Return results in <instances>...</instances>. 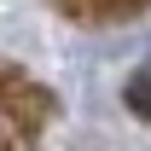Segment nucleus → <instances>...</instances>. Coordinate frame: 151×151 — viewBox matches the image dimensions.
I'll return each mask as SVG.
<instances>
[{
  "label": "nucleus",
  "instance_id": "f257e3e1",
  "mask_svg": "<svg viewBox=\"0 0 151 151\" xmlns=\"http://www.w3.org/2000/svg\"><path fill=\"white\" fill-rule=\"evenodd\" d=\"M122 105H128L134 116H145V122H151V76H134L128 87H122Z\"/></svg>",
  "mask_w": 151,
  "mask_h": 151
}]
</instances>
